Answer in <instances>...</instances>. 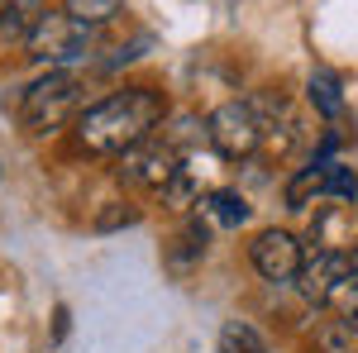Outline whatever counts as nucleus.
<instances>
[{"label":"nucleus","instance_id":"6","mask_svg":"<svg viewBox=\"0 0 358 353\" xmlns=\"http://www.w3.org/2000/svg\"><path fill=\"white\" fill-rule=\"evenodd\" d=\"M120 182H134V187H148V191H163L177 172H182V153L167 143V138H148V143H138L129 148L124 158H120Z\"/></svg>","mask_w":358,"mask_h":353},{"label":"nucleus","instance_id":"4","mask_svg":"<svg viewBox=\"0 0 358 353\" xmlns=\"http://www.w3.org/2000/svg\"><path fill=\"white\" fill-rule=\"evenodd\" d=\"M206 134H210V148L229 158V163H239V158H253L258 148H263V134H268V124L258 120V110L248 106V101H224V106L210 110V120H206Z\"/></svg>","mask_w":358,"mask_h":353},{"label":"nucleus","instance_id":"14","mask_svg":"<svg viewBox=\"0 0 358 353\" xmlns=\"http://www.w3.org/2000/svg\"><path fill=\"white\" fill-rule=\"evenodd\" d=\"M129 224H138V210L129 201H106V206L96 210V219H91L96 234H115V229H129Z\"/></svg>","mask_w":358,"mask_h":353},{"label":"nucleus","instance_id":"15","mask_svg":"<svg viewBox=\"0 0 358 353\" xmlns=\"http://www.w3.org/2000/svg\"><path fill=\"white\" fill-rule=\"evenodd\" d=\"M158 196H163V206H172V210H192V206H201V201H196V172H192V167H182Z\"/></svg>","mask_w":358,"mask_h":353},{"label":"nucleus","instance_id":"22","mask_svg":"<svg viewBox=\"0 0 358 353\" xmlns=\"http://www.w3.org/2000/svg\"><path fill=\"white\" fill-rule=\"evenodd\" d=\"M344 329H349V334H358V315H349V320H344Z\"/></svg>","mask_w":358,"mask_h":353},{"label":"nucleus","instance_id":"2","mask_svg":"<svg viewBox=\"0 0 358 353\" xmlns=\"http://www.w3.org/2000/svg\"><path fill=\"white\" fill-rule=\"evenodd\" d=\"M82 96H86V86L77 72H43L38 82H29L20 91V106H15L24 134H57V129L77 124Z\"/></svg>","mask_w":358,"mask_h":353},{"label":"nucleus","instance_id":"11","mask_svg":"<svg viewBox=\"0 0 358 353\" xmlns=\"http://www.w3.org/2000/svg\"><path fill=\"white\" fill-rule=\"evenodd\" d=\"M220 353H273V349H268V339L248 325V320H224L220 325Z\"/></svg>","mask_w":358,"mask_h":353},{"label":"nucleus","instance_id":"3","mask_svg":"<svg viewBox=\"0 0 358 353\" xmlns=\"http://www.w3.org/2000/svg\"><path fill=\"white\" fill-rule=\"evenodd\" d=\"M24 53L29 62H38L48 72H67V62L91 53V29L77 24L67 10H43L24 29Z\"/></svg>","mask_w":358,"mask_h":353},{"label":"nucleus","instance_id":"12","mask_svg":"<svg viewBox=\"0 0 358 353\" xmlns=\"http://www.w3.org/2000/svg\"><path fill=\"white\" fill-rule=\"evenodd\" d=\"M62 10H67L77 24L101 29V24H110V20H120V15H124V0H67Z\"/></svg>","mask_w":358,"mask_h":353},{"label":"nucleus","instance_id":"18","mask_svg":"<svg viewBox=\"0 0 358 353\" xmlns=\"http://www.w3.org/2000/svg\"><path fill=\"white\" fill-rule=\"evenodd\" d=\"M330 196H358V177L349 172V167L330 163Z\"/></svg>","mask_w":358,"mask_h":353},{"label":"nucleus","instance_id":"9","mask_svg":"<svg viewBox=\"0 0 358 353\" xmlns=\"http://www.w3.org/2000/svg\"><path fill=\"white\" fill-rule=\"evenodd\" d=\"M320 196H330V163H315L301 167V172H292V182L282 191V201H287V210H306V206H315Z\"/></svg>","mask_w":358,"mask_h":353},{"label":"nucleus","instance_id":"10","mask_svg":"<svg viewBox=\"0 0 358 353\" xmlns=\"http://www.w3.org/2000/svg\"><path fill=\"white\" fill-rule=\"evenodd\" d=\"M306 96H310V106L320 110L325 120H339L344 115V86H339V77H334L330 67H315L306 77Z\"/></svg>","mask_w":358,"mask_h":353},{"label":"nucleus","instance_id":"1","mask_svg":"<svg viewBox=\"0 0 358 353\" xmlns=\"http://www.w3.org/2000/svg\"><path fill=\"white\" fill-rule=\"evenodd\" d=\"M163 115H167V96L158 86L138 82L101 96L96 106H86L72 124V134H77V148L96 153V158H124L129 148L153 138Z\"/></svg>","mask_w":358,"mask_h":353},{"label":"nucleus","instance_id":"8","mask_svg":"<svg viewBox=\"0 0 358 353\" xmlns=\"http://www.w3.org/2000/svg\"><path fill=\"white\" fill-rule=\"evenodd\" d=\"M206 244H210V229H206V219H201V210H196V215H187L182 229L172 234V244H167V268L187 272L192 263L206 258Z\"/></svg>","mask_w":358,"mask_h":353},{"label":"nucleus","instance_id":"5","mask_svg":"<svg viewBox=\"0 0 358 353\" xmlns=\"http://www.w3.org/2000/svg\"><path fill=\"white\" fill-rule=\"evenodd\" d=\"M248 263L263 282H296L301 277V263H306V248L292 229H258L253 244H248Z\"/></svg>","mask_w":358,"mask_h":353},{"label":"nucleus","instance_id":"19","mask_svg":"<svg viewBox=\"0 0 358 353\" xmlns=\"http://www.w3.org/2000/svg\"><path fill=\"white\" fill-rule=\"evenodd\" d=\"M67 334V305H57V325H53V339H62Z\"/></svg>","mask_w":358,"mask_h":353},{"label":"nucleus","instance_id":"13","mask_svg":"<svg viewBox=\"0 0 358 353\" xmlns=\"http://www.w3.org/2000/svg\"><path fill=\"white\" fill-rule=\"evenodd\" d=\"M201 210H210L220 224H229V229H234V224H244V219H248V201L239 196V191L220 187V191H210V196L201 201Z\"/></svg>","mask_w":358,"mask_h":353},{"label":"nucleus","instance_id":"20","mask_svg":"<svg viewBox=\"0 0 358 353\" xmlns=\"http://www.w3.org/2000/svg\"><path fill=\"white\" fill-rule=\"evenodd\" d=\"M344 253H349V272H354V277H358V244H349V248H344Z\"/></svg>","mask_w":358,"mask_h":353},{"label":"nucleus","instance_id":"7","mask_svg":"<svg viewBox=\"0 0 358 353\" xmlns=\"http://www.w3.org/2000/svg\"><path fill=\"white\" fill-rule=\"evenodd\" d=\"M349 277H354V272H349V253H344V248H315V253L301 263L296 287H301L306 301L325 305V301L334 296V287H339V282H349Z\"/></svg>","mask_w":358,"mask_h":353},{"label":"nucleus","instance_id":"17","mask_svg":"<svg viewBox=\"0 0 358 353\" xmlns=\"http://www.w3.org/2000/svg\"><path fill=\"white\" fill-rule=\"evenodd\" d=\"M334 310V320H349V315H358V277H349V282H339L334 287V296L325 301Z\"/></svg>","mask_w":358,"mask_h":353},{"label":"nucleus","instance_id":"16","mask_svg":"<svg viewBox=\"0 0 358 353\" xmlns=\"http://www.w3.org/2000/svg\"><path fill=\"white\" fill-rule=\"evenodd\" d=\"M315 344L325 353H354V334L344 329V320H325V325L315 329Z\"/></svg>","mask_w":358,"mask_h":353},{"label":"nucleus","instance_id":"21","mask_svg":"<svg viewBox=\"0 0 358 353\" xmlns=\"http://www.w3.org/2000/svg\"><path fill=\"white\" fill-rule=\"evenodd\" d=\"M5 20H10V0H0V29H5Z\"/></svg>","mask_w":358,"mask_h":353}]
</instances>
